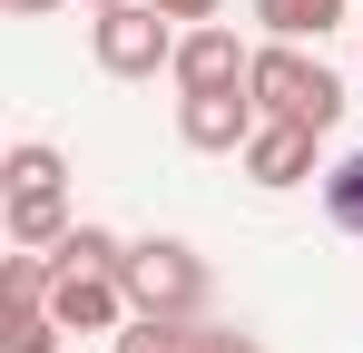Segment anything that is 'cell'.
Wrapping results in <instances>:
<instances>
[{
  "label": "cell",
  "instance_id": "1",
  "mask_svg": "<svg viewBox=\"0 0 363 353\" xmlns=\"http://www.w3.org/2000/svg\"><path fill=\"white\" fill-rule=\"evenodd\" d=\"M245 89H255V108L265 118H295V128H334L344 118V79L324 69V59H304L295 40H275V50H255V69H245Z\"/></svg>",
  "mask_w": 363,
  "mask_h": 353
},
{
  "label": "cell",
  "instance_id": "2",
  "mask_svg": "<svg viewBox=\"0 0 363 353\" xmlns=\"http://www.w3.org/2000/svg\"><path fill=\"white\" fill-rule=\"evenodd\" d=\"M118 285L138 314H177V324H196L206 314V265H196V245H177V235H147V245H128Z\"/></svg>",
  "mask_w": 363,
  "mask_h": 353
},
{
  "label": "cell",
  "instance_id": "3",
  "mask_svg": "<svg viewBox=\"0 0 363 353\" xmlns=\"http://www.w3.org/2000/svg\"><path fill=\"white\" fill-rule=\"evenodd\" d=\"M89 50H99L108 79H157V69H177V20L147 10V0H128V10H99L89 20Z\"/></svg>",
  "mask_w": 363,
  "mask_h": 353
},
{
  "label": "cell",
  "instance_id": "4",
  "mask_svg": "<svg viewBox=\"0 0 363 353\" xmlns=\"http://www.w3.org/2000/svg\"><path fill=\"white\" fill-rule=\"evenodd\" d=\"M255 128H265L255 89H196V99H177V138L196 147V157H245Z\"/></svg>",
  "mask_w": 363,
  "mask_h": 353
},
{
  "label": "cell",
  "instance_id": "5",
  "mask_svg": "<svg viewBox=\"0 0 363 353\" xmlns=\"http://www.w3.org/2000/svg\"><path fill=\"white\" fill-rule=\"evenodd\" d=\"M245 69H255V50H236L226 20H206V30L177 40V89L186 99H196V89H245Z\"/></svg>",
  "mask_w": 363,
  "mask_h": 353
},
{
  "label": "cell",
  "instance_id": "6",
  "mask_svg": "<svg viewBox=\"0 0 363 353\" xmlns=\"http://www.w3.org/2000/svg\"><path fill=\"white\" fill-rule=\"evenodd\" d=\"M50 314H60V334H118L138 304H128V285H118V275H60Z\"/></svg>",
  "mask_w": 363,
  "mask_h": 353
},
{
  "label": "cell",
  "instance_id": "7",
  "mask_svg": "<svg viewBox=\"0 0 363 353\" xmlns=\"http://www.w3.org/2000/svg\"><path fill=\"white\" fill-rule=\"evenodd\" d=\"M245 176H255V186H304V176H314V128L265 118V128L245 138Z\"/></svg>",
  "mask_w": 363,
  "mask_h": 353
},
{
  "label": "cell",
  "instance_id": "8",
  "mask_svg": "<svg viewBox=\"0 0 363 353\" xmlns=\"http://www.w3.org/2000/svg\"><path fill=\"white\" fill-rule=\"evenodd\" d=\"M69 235V186H10V245H60Z\"/></svg>",
  "mask_w": 363,
  "mask_h": 353
},
{
  "label": "cell",
  "instance_id": "9",
  "mask_svg": "<svg viewBox=\"0 0 363 353\" xmlns=\"http://www.w3.org/2000/svg\"><path fill=\"white\" fill-rule=\"evenodd\" d=\"M255 20H265V30H275V40H324V30H334V20H344V0H255Z\"/></svg>",
  "mask_w": 363,
  "mask_h": 353
},
{
  "label": "cell",
  "instance_id": "10",
  "mask_svg": "<svg viewBox=\"0 0 363 353\" xmlns=\"http://www.w3.org/2000/svg\"><path fill=\"white\" fill-rule=\"evenodd\" d=\"M50 255H60V275H118V265H128V245H118L108 226H69Z\"/></svg>",
  "mask_w": 363,
  "mask_h": 353
},
{
  "label": "cell",
  "instance_id": "11",
  "mask_svg": "<svg viewBox=\"0 0 363 353\" xmlns=\"http://www.w3.org/2000/svg\"><path fill=\"white\" fill-rule=\"evenodd\" d=\"M0 353H60V314L50 304H0Z\"/></svg>",
  "mask_w": 363,
  "mask_h": 353
},
{
  "label": "cell",
  "instance_id": "12",
  "mask_svg": "<svg viewBox=\"0 0 363 353\" xmlns=\"http://www.w3.org/2000/svg\"><path fill=\"white\" fill-rule=\"evenodd\" d=\"M186 334L196 324H177V314H128L118 334H108V353H186Z\"/></svg>",
  "mask_w": 363,
  "mask_h": 353
},
{
  "label": "cell",
  "instance_id": "13",
  "mask_svg": "<svg viewBox=\"0 0 363 353\" xmlns=\"http://www.w3.org/2000/svg\"><path fill=\"white\" fill-rule=\"evenodd\" d=\"M324 216H334L344 235H363V147H354L334 176H324Z\"/></svg>",
  "mask_w": 363,
  "mask_h": 353
},
{
  "label": "cell",
  "instance_id": "14",
  "mask_svg": "<svg viewBox=\"0 0 363 353\" xmlns=\"http://www.w3.org/2000/svg\"><path fill=\"white\" fill-rule=\"evenodd\" d=\"M0 176H10V186H60V147H40V138H20V147H10V167H0Z\"/></svg>",
  "mask_w": 363,
  "mask_h": 353
},
{
  "label": "cell",
  "instance_id": "15",
  "mask_svg": "<svg viewBox=\"0 0 363 353\" xmlns=\"http://www.w3.org/2000/svg\"><path fill=\"white\" fill-rule=\"evenodd\" d=\"M186 353H255V334H216V324H196V334H186Z\"/></svg>",
  "mask_w": 363,
  "mask_h": 353
},
{
  "label": "cell",
  "instance_id": "16",
  "mask_svg": "<svg viewBox=\"0 0 363 353\" xmlns=\"http://www.w3.org/2000/svg\"><path fill=\"white\" fill-rule=\"evenodd\" d=\"M147 10H167V20H186V30H206V20H216L226 0H147Z\"/></svg>",
  "mask_w": 363,
  "mask_h": 353
},
{
  "label": "cell",
  "instance_id": "17",
  "mask_svg": "<svg viewBox=\"0 0 363 353\" xmlns=\"http://www.w3.org/2000/svg\"><path fill=\"white\" fill-rule=\"evenodd\" d=\"M0 10H10V20H40V10H60V0H0Z\"/></svg>",
  "mask_w": 363,
  "mask_h": 353
},
{
  "label": "cell",
  "instance_id": "18",
  "mask_svg": "<svg viewBox=\"0 0 363 353\" xmlns=\"http://www.w3.org/2000/svg\"><path fill=\"white\" fill-rule=\"evenodd\" d=\"M89 10H128V0H89Z\"/></svg>",
  "mask_w": 363,
  "mask_h": 353
}]
</instances>
